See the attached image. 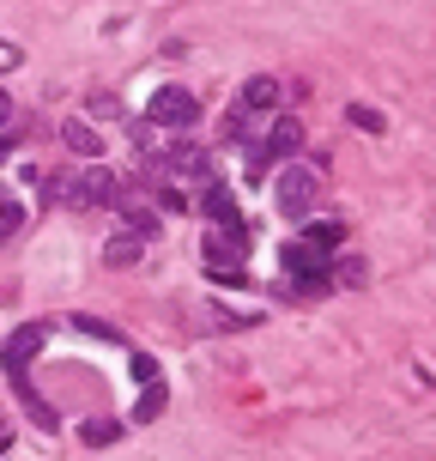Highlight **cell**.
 Returning a JSON list of instances; mask_svg holds the SVG:
<instances>
[{"mask_svg":"<svg viewBox=\"0 0 436 461\" xmlns=\"http://www.w3.org/2000/svg\"><path fill=\"white\" fill-rule=\"evenodd\" d=\"M279 267L298 279L303 298H327V292H334V267H327V255L309 249V243H285V249H279Z\"/></svg>","mask_w":436,"mask_h":461,"instance_id":"cell-1","label":"cell"},{"mask_svg":"<svg viewBox=\"0 0 436 461\" xmlns=\"http://www.w3.org/2000/svg\"><path fill=\"white\" fill-rule=\"evenodd\" d=\"M273 207L285 212V219H309V207H316V170L309 164H285L273 176Z\"/></svg>","mask_w":436,"mask_h":461,"instance_id":"cell-2","label":"cell"},{"mask_svg":"<svg viewBox=\"0 0 436 461\" xmlns=\"http://www.w3.org/2000/svg\"><path fill=\"white\" fill-rule=\"evenodd\" d=\"M146 122H152V128H164V134H188V128L200 122V97L182 92V86H164V92L146 104Z\"/></svg>","mask_w":436,"mask_h":461,"instance_id":"cell-3","label":"cell"},{"mask_svg":"<svg viewBox=\"0 0 436 461\" xmlns=\"http://www.w3.org/2000/svg\"><path fill=\"white\" fill-rule=\"evenodd\" d=\"M121 194H128V176H115L110 164H92V170H79L73 176V207H121Z\"/></svg>","mask_w":436,"mask_h":461,"instance_id":"cell-4","label":"cell"},{"mask_svg":"<svg viewBox=\"0 0 436 461\" xmlns=\"http://www.w3.org/2000/svg\"><path fill=\"white\" fill-rule=\"evenodd\" d=\"M152 170H158V176H207V152L188 134H170V146L152 158Z\"/></svg>","mask_w":436,"mask_h":461,"instance_id":"cell-5","label":"cell"},{"mask_svg":"<svg viewBox=\"0 0 436 461\" xmlns=\"http://www.w3.org/2000/svg\"><path fill=\"white\" fill-rule=\"evenodd\" d=\"M303 122L298 115H273V128H267V134H261V146H254V152H261V158H273V164H291L303 152Z\"/></svg>","mask_w":436,"mask_h":461,"instance_id":"cell-6","label":"cell"},{"mask_svg":"<svg viewBox=\"0 0 436 461\" xmlns=\"http://www.w3.org/2000/svg\"><path fill=\"white\" fill-rule=\"evenodd\" d=\"M43 340H49V328H43V322L13 328V334H6V346H0V365H6V376H24V365L43 352Z\"/></svg>","mask_w":436,"mask_h":461,"instance_id":"cell-7","label":"cell"},{"mask_svg":"<svg viewBox=\"0 0 436 461\" xmlns=\"http://www.w3.org/2000/svg\"><path fill=\"white\" fill-rule=\"evenodd\" d=\"M279 97H285V86H279L273 73H254V79H243V97H236V110L267 115V110H279Z\"/></svg>","mask_w":436,"mask_h":461,"instance_id":"cell-8","label":"cell"},{"mask_svg":"<svg viewBox=\"0 0 436 461\" xmlns=\"http://www.w3.org/2000/svg\"><path fill=\"white\" fill-rule=\"evenodd\" d=\"M200 212H207L218 230H243V212H236V194H230L225 183H207V194H200Z\"/></svg>","mask_w":436,"mask_h":461,"instance_id":"cell-9","label":"cell"},{"mask_svg":"<svg viewBox=\"0 0 436 461\" xmlns=\"http://www.w3.org/2000/svg\"><path fill=\"white\" fill-rule=\"evenodd\" d=\"M303 243L322 249V255H334L345 243V225H340V219H303Z\"/></svg>","mask_w":436,"mask_h":461,"instance_id":"cell-10","label":"cell"},{"mask_svg":"<svg viewBox=\"0 0 436 461\" xmlns=\"http://www.w3.org/2000/svg\"><path fill=\"white\" fill-rule=\"evenodd\" d=\"M121 431H128V419H110V413H97L79 425V443H92V449H110V443H121Z\"/></svg>","mask_w":436,"mask_h":461,"instance_id":"cell-11","label":"cell"},{"mask_svg":"<svg viewBox=\"0 0 436 461\" xmlns=\"http://www.w3.org/2000/svg\"><path fill=\"white\" fill-rule=\"evenodd\" d=\"M164 407H170V389H164V383H146L139 401H134V413H128V431H134V425H152Z\"/></svg>","mask_w":436,"mask_h":461,"instance_id":"cell-12","label":"cell"},{"mask_svg":"<svg viewBox=\"0 0 436 461\" xmlns=\"http://www.w3.org/2000/svg\"><path fill=\"white\" fill-rule=\"evenodd\" d=\"M61 140H67V146L79 152V158H103V134H97L92 122H79V115H73L67 128H61Z\"/></svg>","mask_w":436,"mask_h":461,"instance_id":"cell-13","label":"cell"},{"mask_svg":"<svg viewBox=\"0 0 436 461\" xmlns=\"http://www.w3.org/2000/svg\"><path fill=\"white\" fill-rule=\"evenodd\" d=\"M13 389H19V401H24V413L37 419V425H43V431H55V425H61V419H55V407H49L43 394L31 389V376H13Z\"/></svg>","mask_w":436,"mask_h":461,"instance_id":"cell-14","label":"cell"},{"mask_svg":"<svg viewBox=\"0 0 436 461\" xmlns=\"http://www.w3.org/2000/svg\"><path fill=\"white\" fill-rule=\"evenodd\" d=\"M121 212H128V230H134L139 243H146V237H158V225H164V212H158V207H139V201H121Z\"/></svg>","mask_w":436,"mask_h":461,"instance_id":"cell-15","label":"cell"},{"mask_svg":"<svg viewBox=\"0 0 436 461\" xmlns=\"http://www.w3.org/2000/svg\"><path fill=\"white\" fill-rule=\"evenodd\" d=\"M139 249H146V243H139L134 230H121V237H110V243H103V261H110V267H134Z\"/></svg>","mask_w":436,"mask_h":461,"instance_id":"cell-16","label":"cell"},{"mask_svg":"<svg viewBox=\"0 0 436 461\" xmlns=\"http://www.w3.org/2000/svg\"><path fill=\"white\" fill-rule=\"evenodd\" d=\"M334 267V285H369V261L364 255H340V261H327Z\"/></svg>","mask_w":436,"mask_h":461,"instance_id":"cell-17","label":"cell"},{"mask_svg":"<svg viewBox=\"0 0 436 461\" xmlns=\"http://www.w3.org/2000/svg\"><path fill=\"white\" fill-rule=\"evenodd\" d=\"M345 122H351V128H364V134H382V128H388V115L369 110V104H351V110H345Z\"/></svg>","mask_w":436,"mask_h":461,"instance_id":"cell-18","label":"cell"},{"mask_svg":"<svg viewBox=\"0 0 436 461\" xmlns=\"http://www.w3.org/2000/svg\"><path fill=\"white\" fill-rule=\"evenodd\" d=\"M249 140H254L249 134V110H230L225 115V146H249Z\"/></svg>","mask_w":436,"mask_h":461,"instance_id":"cell-19","label":"cell"},{"mask_svg":"<svg viewBox=\"0 0 436 461\" xmlns=\"http://www.w3.org/2000/svg\"><path fill=\"white\" fill-rule=\"evenodd\" d=\"M73 328H79V334H92V340H121V334H115V328L110 322H103V316H73Z\"/></svg>","mask_w":436,"mask_h":461,"instance_id":"cell-20","label":"cell"},{"mask_svg":"<svg viewBox=\"0 0 436 461\" xmlns=\"http://www.w3.org/2000/svg\"><path fill=\"white\" fill-rule=\"evenodd\" d=\"M19 225H24V207L19 201H0V237H13Z\"/></svg>","mask_w":436,"mask_h":461,"instance_id":"cell-21","label":"cell"},{"mask_svg":"<svg viewBox=\"0 0 436 461\" xmlns=\"http://www.w3.org/2000/svg\"><path fill=\"white\" fill-rule=\"evenodd\" d=\"M134 383H158V358L152 352H134Z\"/></svg>","mask_w":436,"mask_h":461,"instance_id":"cell-22","label":"cell"},{"mask_svg":"<svg viewBox=\"0 0 436 461\" xmlns=\"http://www.w3.org/2000/svg\"><path fill=\"white\" fill-rule=\"evenodd\" d=\"M158 207H164V212H188V194H182V188H170V183H164V188H158Z\"/></svg>","mask_w":436,"mask_h":461,"instance_id":"cell-23","label":"cell"},{"mask_svg":"<svg viewBox=\"0 0 436 461\" xmlns=\"http://www.w3.org/2000/svg\"><path fill=\"white\" fill-rule=\"evenodd\" d=\"M152 140H158V128H152V122H134V146L139 152H152Z\"/></svg>","mask_w":436,"mask_h":461,"instance_id":"cell-24","label":"cell"},{"mask_svg":"<svg viewBox=\"0 0 436 461\" xmlns=\"http://www.w3.org/2000/svg\"><path fill=\"white\" fill-rule=\"evenodd\" d=\"M19 68V43H0V73H13Z\"/></svg>","mask_w":436,"mask_h":461,"instance_id":"cell-25","label":"cell"},{"mask_svg":"<svg viewBox=\"0 0 436 461\" xmlns=\"http://www.w3.org/2000/svg\"><path fill=\"white\" fill-rule=\"evenodd\" d=\"M6 122H13V97L0 92V134H6Z\"/></svg>","mask_w":436,"mask_h":461,"instance_id":"cell-26","label":"cell"}]
</instances>
